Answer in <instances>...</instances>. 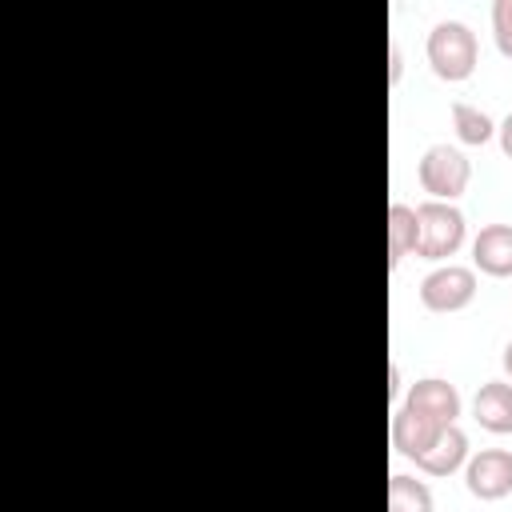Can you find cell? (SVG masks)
<instances>
[{"mask_svg": "<svg viewBox=\"0 0 512 512\" xmlns=\"http://www.w3.org/2000/svg\"><path fill=\"white\" fill-rule=\"evenodd\" d=\"M492 32L504 56H512V0H496L492 4Z\"/></svg>", "mask_w": 512, "mask_h": 512, "instance_id": "5bb4252c", "label": "cell"}, {"mask_svg": "<svg viewBox=\"0 0 512 512\" xmlns=\"http://www.w3.org/2000/svg\"><path fill=\"white\" fill-rule=\"evenodd\" d=\"M472 412H476L480 428H488L496 436L512 432V384H504V380L480 384V392L472 400Z\"/></svg>", "mask_w": 512, "mask_h": 512, "instance_id": "ba28073f", "label": "cell"}, {"mask_svg": "<svg viewBox=\"0 0 512 512\" xmlns=\"http://www.w3.org/2000/svg\"><path fill=\"white\" fill-rule=\"evenodd\" d=\"M404 404L416 408V412H424V416H432V420H440V424H456V416H460V392H456V384H448L440 376L416 380L408 388Z\"/></svg>", "mask_w": 512, "mask_h": 512, "instance_id": "52a82bcc", "label": "cell"}, {"mask_svg": "<svg viewBox=\"0 0 512 512\" xmlns=\"http://www.w3.org/2000/svg\"><path fill=\"white\" fill-rule=\"evenodd\" d=\"M388 512H432V492L424 480L396 472L388 480Z\"/></svg>", "mask_w": 512, "mask_h": 512, "instance_id": "7c38bea8", "label": "cell"}, {"mask_svg": "<svg viewBox=\"0 0 512 512\" xmlns=\"http://www.w3.org/2000/svg\"><path fill=\"white\" fill-rule=\"evenodd\" d=\"M428 60L436 76L444 80H464L476 68V32L464 20H440L428 32Z\"/></svg>", "mask_w": 512, "mask_h": 512, "instance_id": "6da1fadb", "label": "cell"}, {"mask_svg": "<svg viewBox=\"0 0 512 512\" xmlns=\"http://www.w3.org/2000/svg\"><path fill=\"white\" fill-rule=\"evenodd\" d=\"M452 124H456V132H460L464 144H484V140H492V120H488V112H480L476 104L456 100V104H452Z\"/></svg>", "mask_w": 512, "mask_h": 512, "instance_id": "4fadbf2b", "label": "cell"}, {"mask_svg": "<svg viewBox=\"0 0 512 512\" xmlns=\"http://www.w3.org/2000/svg\"><path fill=\"white\" fill-rule=\"evenodd\" d=\"M476 296V272L464 264H444L420 280V300L432 312H456Z\"/></svg>", "mask_w": 512, "mask_h": 512, "instance_id": "277c9868", "label": "cell"}, {"mask_svg": "<svg viewBox=\"0 0 512 512\" xmlns=\"http://www.w3.org/2000/svg\"><path fill=\"white\" fill-rule=\"evenodd\" d=\"M468 492L480 496V500H500L512 492V452L504 448H484L468 460Z\"/></svg>", "mask_w": 512, "mask_h": 512, "instance_id": "5b68a950", "label": "cell"}, {"mask_svg": "<svg viewBox=\"0 0 512 512\" xmlns=\"http://www.w3.org/2000/svg\"><path fill=\"white\" fill-rule=\"evenodd\" d=\"M464 456H468V436H464L456 424H448V428L440 432V440H436L428 452L416 456V464H420L428 476H448V472H456V468L464 464Z\"/></svg>", "mask_w": 512, "mask_h": 512, "instance_id": "30bf717a", "label": "cell"}, {"mask_svg": "<svg viewBox=\"0 0 512 512\" xmlns=\"http://www.w3.org/2000/svg\"><path fill=\"white\" fill-rule=\"evenodd\" d=\"M444 428H448V424H440V420H432V416H424V412L400 404L396 416H392V444H396V452H404V456L416 460L420 452H428V448L440 440Z\"/></svg>", "mask_w": 512, "mask_h": 512, "instance_id": "8992f818", "label": "cell"}, {"mask_svg": "<svg viewBox=\"0 0 512 512\" xmlns=\"http://www.w3.org/2000/svg\"><path fill=\"white\" fill-rule=\"evenodd\" d=\"M396 80H400V48L392 44V84H396Z\"/></svg>", "mask_w": 512, "mask_h": 512, "instance_id": "2e32d148", "label": "cell"}, {"mask_svg": "<svg viewBox=\"0 0 512 512\" xmlns=\"http://www.w3.org/2000/svg\"><path fill=\"white\" fill-rule=\"evenodd\" d=\"M416 240H420V220H416V208L408 204H392L388 208V268H400V260L408 252H416Z\"/></svg>", "mask_w": 512, "mask_h": 512, "instance_id": "8fae6325", "label": "cell"}, {"mask_svg": "<svg viewBox=\"0 0 512 512\" xmlns=\"http://www.w3.org/2000/svg\"><path fill=\"white\" fill-rule=\"evenodd\" d=\"M472 256L480 264V272L488 276H512V224H488L480 228Z\"/></svg>", "mask_w": 512, "mask_h": 512, "instance_id": "9c48e42d", "label": "cell"}, {"mask_svg": "<svg viewBox=\"0 0 512 512\" xmlns=\"http://www.w3.org/2000/svg\"><path fill=\"white\" fill-rule=\"evenodd\" d=\"M416 220H420V240H416V252L424 260H444L452 256L460 244H464V216L460 208H452L448 200H428L416 208Z\"/></svg>", "mask_w": 512, "mask_h": 512, "instance_id": "7a4b0ae2", "label": "cell"}, {"mask_svg": "<svg viewBox=\"0 0 512 512\" xmlns=\"http://www.w3.org/2000/svg\"><path fill=\"white\" fill-rule=\"evenodd\" d=\"M468 156L452 144H432L420 160V184L436 196V200H452L468 188Z\"/></svg>", "mask_w": 512, "mask_h": 512, "instance_id": "3957f363", "label": "cell"}, {"mask_svg": "<svg viewBox=\"0 0 512 512\" xmlns=\"http://www.w3.org/2000/svg\"><path fill=\"white\" fill-rule=\"evenodd\" d=\"M500 148L512 156V112L504 116V124H500Z\"/></svg>", "mask_w": 512, "mask_h": 512, "instance_id": "9a60e30c", "label": "cell"}, {"mask_svg": "<svg viewBox=\"0 0 512 512\" xmlns=\"http://www.w3.org/2000/svg\"><path fill=\"white\" fill-rule=\"evenodd\" d=\"M504 372L512 376V340H508V348H504Z\"/></svg>", "mask_w": 512, "mask_h": 512, "instance_id": "e0dca14e", "label": "cell"}]
</instances>
